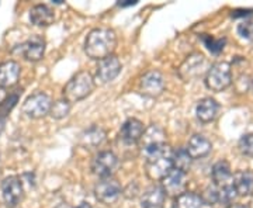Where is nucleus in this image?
Returning <instances> with one entry per match:
<instances>
[{
  "label": "nucleus",
  "instance_id": "6e6552de",
  "mask_svg": "<svg viewBox=\"0 0 253 208\" xmlns=\"http://www.w3.org/2000/svg\"><path fill=\"white\" fill-rule=\"evenodd\" d=\"M118 167V158L110 151H103L94 156L91 162V170L101 179L113 177Z\"/></svg>",
  "mask_w": 253,
  "mask_h": 208
},
{
  "label": "nucleus",
  "instance_id": "58836bf2",
  "mask_svg": "<svg viewBox=\"0 0 253 208\" xmlns=\"http://www.w3.org/2000/svg\"><path fill=\"white\" fill-rule=\"evenodd\" d=\"M58 208H65V207H58Z\"/></svg>",
  "mask_w": 253,
  "mask_h": 208
},
{
  "label": "nucleus",
  "instance_id": "473e14b6",
  "mask_svg": "<svg viewBox=\"0 0 253 208\" xmlns=\"http://www.w3.org/2000/svg\"><path fill=\"white\" fill-rule=\"evenodd\" d=\"M7 97V93H6V89H3L1 86H0V104L4 101V99Z\"/></svg>",
  "mask_w": 253,
  "mask_h": 208
},
{
  "label": "nucleus",
  "instance_id": "423d86ee",
  "mask_svg": "<svg viewBox=\"0 0 253 208\" xmlns=\"http://www.w3.org/2000/svg\"><path fill=\"white\" fill-rule=\"evenodd\" d=\"M1 196L4 204L10 208L17 207L24 197V187L17 176H9L1 181Z\"/></svg>",
  "mask_w": 253,
  "mask_h": 208
},
{
  "label": "nucleus",
  "instance_id": "9b49d317",
  "mask_svg": "<svg viewBox=\"0 0 253 208\" xmlns=\"http://www.w3.org/2000/svg\"><path fill=\"white\" fill-rule=\"evenodd\" d=\"M139 89L145 96H149V97L161 96L165 90V79H163L162 73L158 71L145 73L139 83Z\"/></svg>",
  "mask_w": 253,
  "mask_h": 208
},
{
  "label": "nucleus",
  "instance_id": "2f4dec72",
  "mask_svg": "<svg viewBox=\"0 0 253 208\" xmlns=\"http://www.w3.org/2000/svg\"><path fill=\"white\" fill-rule=\"evenodd\" d=\"M200 197L203 200L204 206H214V204H217V187H207Z\"/></svg>",
  "mask_w": 253,
  "mask_h": 208
},
{
  "label": "nucleus",
  "instance_id": "4468645a",
  "mask_svg": "<svg viewBox=\"0 0 253 208\" xmlns=\"http://www.w3.org/2000/svg\"><path fill=\"white\" fill-rule=\"evenodd\" d=\"M21 68L16 61H4L0 64V86L3 89L13 87L20 79Z\"/></svg>",
  "mask_w": 253,
  "mask_h": 208
},
{
  "label": "nucleus",
  "instance_id": "c9c22d12",
  "mask_svg": "<svg viewBox=\"0 0 253 208\" xmlns=\"http://www.w3.org/2000/svg\"><path fill=\"white\" fill-rule=\"evenodd\" d=\"M3 129H4V118L0 117V134L3 132Z\"/></svg>",
  "mask_w": 253,
  "mask_h": 208
},
{
  "label": "nucleus",
  "instance_id": "ddd939ff",
  "mask_svg": "<svg viewBox=\"0 0 253 208\" xmlns=\"http://www.w3.org/2000/svg\"><path fill=\"white\" fill-rule=\"evenodd\" d=\"M186 151H187V154L190 155L191 159H201V158H206L211 154L212 144L207 136L196 134L189 139Z\"/></svg>",
  "mask_w": 253,
  "mask_h": 208
},
{
  "label": "nucleus",
  "instance_id": "4be33fe9",
  "mask_svg": "<svg viewBox=\"0 0 253 208\" xmlns=\"http://www.w3.org/2000/svg\"><path fill=\"white\" fill-rule=\"evenodd\" d=\"M204 203L199 194L193 191H184L173 201V208H203Z\"/></svg>",
  "mask_w": 253,
  "mask_h": 208
},
{
  "label": "nucleus",
  "instance_id": "20e7f679",
  "mask_svg": "<svg viewBox=\"0 0 253 208\" xmlns=\"http://www.w3.org/2000/svg\"><path fill=\"white\" fill-rule=\"evenodd\" d=\"M206 86L211 91H222L232 84L231 65L228 62H217L207 71Z\"/></svg>",
  "mask_w": 253,
  "mask_h": 208
},
{
  "label": "nucleus",
  "instance_id": "f257e3e1",
  "mask_svg": "<svg viewBox=\"0 0 253 208\" xmlns=\"http://www.w3.org/2000/svg\"><path fill=\"white\" fill-rule=\"evenodd\" d=\"M117 48V36L110 28H94L86 37L84 52L96 61H101L114 54Z\"/></svg>",
  "mask_w": 253,
  "mask_h": 208
},
{
  "label": "nucleus",
  "instance_id": "c756f323",
  "mask_svg": "<svg viewBox=\"0 0 253 208\" xmlns=\"http://www.w3.org/2000/svg\"><path fill=\"white\" fill-rule=\"evenodd\" d=\"M238 148H239V152L244 155V156H253V132L249 134H245L241 136L239 142H238Z\"/></svg>",
  "mask_w": 253,
  "mask_h": 208
},
{
  "label": "nucleus",
  "instance_id": "e433bc0d",
  "mask_svg": "<svg viewBox=\"0 0 253 208\" xmlns=\"http://www.w3.org/2000/svg\"><path fill=\"white\" fill-rule=\"evenodd\" d=\"M226 208H249V207L242 206V204H232V206H229V207H226Z\"/></svg>",
  "mask_w": 253,
  "mask_h": 208
},
{
  "label": "nucleus",
  "instance_id": "a878e982",
  "mask_svg": "<svg viewBox=\"0 0 253 208\" xmlns=\"http://www.w3.org/2000/svg\"><path fill=\"white\" fill-rule=\"evenodd\" d=\"M238 197L235 189L232 184H225L217 189V204H224V206H232L234 200Z\"/></svg>",
  "mask_w": 253,
  "mask_h": 208
},
{
  "label": "nucleus",
  "instance_id": "f8f14e48",
  "mask_svg": "<svg viewBox=\"0 0 253 208\" xmlns=\"http://www.w3.org/2000/svg\"><path fill=\"white\" fill-rule=\"evenodd\" d=\"M18 51L27 61L38 62L40 59H42L44 52H45V41L44 38L38 36L31 37L24 44L18 46Z\"/></svg>",
  "mask_w": 253,
  "mask_h": 208
},
{
  "label": "nucleus",
  "instance_id": "39448f33",
  "mask_svg": "<svg viewBox=\"0 0 253 208\" xmlns=\"http://www.w3.org/2000/svg\"><path fill=\"white\" fill-rule=\"evenodd\" d=\"M51 97L44 91H37L28 96L23 103V113L30 118H42L49 114L51 110Z\"/></svg>",
  "mask_w": 253,
  "mask_h": 208
},
{
  "label": "nucleus",
  "instance_id": "b1692460",
  "mask_svg": "<svg viewBox=\"0 0 253 208\" xmlns=\"http://www.w3.org/2000/svg\"><path fill=\"white\" fill-rule=\"evenodd\" d=\"M106 138V132L100 127H91L87 131L83 132L82 135V142L84 146H97L100 145Z\"/></svg>",
  "mask_w": 253,
  "mask_h": 208
},
{
  "label": "nucleus",
  "instance_id": "f3484780",
  "mask_svg": "<svg viewBox=\"0 0 253 208\" xmlns=\"http://www.w3.org/2000/svg\"><path fill=\"white\" fill-rule=\"evenodd\" d=\"M232 187L236 194L245 197L253 193V172L252 170H238L232 176Z\"/></svg>",
  "mask_w": 253,
  "mask_h": 208
},
{
  "label": "nucleus",
  "instance_id": "412c9836",
  "mask_svg": "<svg viewBox=\"0 0 253 208\" xmlns=\"http://www.w3.org/2000/svg\"><path fill=\"white\" fill-rule=\"evenodd\" d=\"M211 177L214 184L221 187V186H225L228 180L232 177V172H231V166L226 161H219L214 166H212V170H211Z\"/></svg>",
  "mask_w": 253,
  "mask_h": 208
},
{
  "label": "nucleus",
  "instance_id": "393cba45",
  "mask_svg": "<svg viewBox=\"0 0 253 208\" xmlns=\"http://www.w3.org/2000/svg\"><path fill=\"white\" fill-rule=\"evenodd\" d=\"M204 62V58L203 55L194 54L189 56V59H186V62L180 66V75H183L184 72H187V75L184 76V79H190L193 75L199 72L200 65Z\"/></svg>",
  "mask_w": 253,
  "mask_h": 208
},
{
  "label": "nucleus",
  "instance_id": "5701e85b",
  "mask_svg": "<svg viewBox=\"0 0 253 208\" xmlns=\"http://www.w3.org/2000/svg\"><path fill=\"white\" fill-rule=\"evenodd\" d=\"M191 158L190 155L187 154L186 148H179L176 151H173L172 154V163H173V169L176 170H180V172L186 173L189 172L190 167H191Z\"/></svg>",
  "mask_w": 253,
  "mask_h": 208
},
{
  "label": "nucleus",
  "instance_id": "1a4fd4ad",
  "mask_svg": "<svg viewBox=\"0 0 253 208\" xmlns=\"http://www.w3.org/2000/svg\"><path fill=\"white\" fill-rule=\"evenodd\" d=\"M161 181H162L161 187L166 196H172L176 199L177 196H180L186 191V186H187L186 173L180 172V170L172 169Z\"/></svg>",
  "mask_w": 253,
  "mask_h": 208
},
{
  "label": "nucleus",
  "instance_id": "2eb2a0df",
  "mask_svg": "<svg viewBox=\"0 0 253 208\" xmlns=\"http://www.w3.org/2000/svg\"><path fill=\"white\" fill-rule=\"evenodd\" d=\"M145 127L144 124L136 120V118H129L123 124L121 131H120V136L126 144H136L139 142L141 136L144 134Z\"/></svg>",
  "mask_w": 253,
  "mask_h": 208
},
{
  "label": "nucleus",
  "instance_id": "bb28decb",
  "mask_svg": "<svg viewBox=\"0 0 253 208\" xmlns=\"http://www.w3.org/2000/svg\"><path fill=\"white\" fill-rule=\"evenodd\" d=\"M71 113V103L68 100L59 99L54 101L51 104V110H49V114L52 116V118L55 120H61V118H65L68 114Z\"/></svg>",
  "mask_w": 253,
  "mask_h": 208
},
{
  "label": "nucleus",
  "instance_id": "6ab92c4d",
  "mask_svg": "<svg viewBox=\"0 0 253 208\" xmlns=\"http://www.w3.org/2000/svg\"><path fill=\"white\" fill-rule=\"evenodd\" d=\"M55 14L46 4H37L30 10V21L37 27H48L54 23Z\"/></svg>",
  "mask_w": 253,
  "mask_h": 208
},
{
  "label": "nucleus",
  "instance_id": "dca6fc26",
  "mask_svg": "<svg viewBox=\"0 0 253 208\" xmlns=\"http://www.w3.org/2000/svg\"><path fill=\"white\" fill-rule=\"evenodd\" d=\"M139 142L142 145L144 151L155 148V146H159V145H165L166 144V132L162 127L152 124L151 127L145 129Z\"/></svg>",
  "mask_w": 253,
  "mask_h": 208
},
{
  "label": "nucleus",
  "instance_id": "72a5a7b5",
  "mask_svg": "<svg viewBox=\"0 0 253 208\" xmlns=\"http://www.w3.org/2000/svg\"><path fill=\"white\" fill-rule=\"evenodd\" d=\"M136 1H131V0H128L126 3H118V6H121V7H126V6H134Z\"/></svg>",
  "mask_w": 253,
  "mask_h": 208
},
{
  "label": "nucleus",
  "instance_id": "0eeeda50",
  "mask_svg": "<svg viewBox=\"0 0 253 208\" xmlns=\"http://www.w3.org/2000/svg\"><path fill=\"white\" fill-rule=\"evenodd\" d=\"M123 193L121 184L114 177H106L94 186V196L103 204H114Z\"/></svg>",
  "mask_w": 253,
  "mask_h": 208
},
{
  "label": "nucleus",
  "instance_id": "f03ea898",
  "mask_svg": "<svg viewBox=\"0 0 253 208\" xmlns=\"http://www.w3.org/2000/svg\"><path fill=\"white\" fill-rule=\"evenodd\" d=\"M173 151L168 144L159 145L151 149H146V163L145 170L146 176L151 180H162L163 177L173 169L172 163Z\"/></svg>",
  "mask_w": 253,
  "mask_h": 208
},
{
  "label": "nucleus",
  "instance_id": "aec40b11",
  "mask_svg": "<svg viewBox=\"0 0 253 208\" xmlns=\"http://www.w3.org/2000/svg\"><path fill=\"white\" fill-rule=\"evenodd\" d=\"M166 200V194L161 186H151L146 189L141 197V207L142 208H163Z\"/></svg>",
  "mask_w": 253,
  "mask_h": 208
},
{
  "label": "nucleus",
  "instance_id": "c85d7f7f",
  "mask_svg": "<svg viewBox=\"0 0 253 208\" xmlns=\"http://www.w3.org/2000/svg\"><path fill=\"white\" fill-rule=\"evenodd\" d=\"M236 31L241 38H244L246 41H253V18H246V20H242L238 27H236Z\"/></svg>",
  "mask_w": 253,
  "mask_h": 208
},
{
  "label": "nucleus",
  "instance_id": "7ed1b4c3",
  "mask_svg": "<svg viewBox=\"0 0 253 208\" xmlns=\"http://www.w3.org/2000/svg\"><path fill=\"white\" fill-rule=\"evenodd\" d=\"M94 90V79L90 72L82 71L76 73L71 81L63 87V99L68 100L71 104L86 99L91 91Z\"/></svg>",
  "mask_w": 253,
  "mask_h": 208
},
{
  "label": "nucleus",
  "instance_id": "cd10ccee",
  "mask_svg": "<svg viewBox=\"0 0 253 208\" xmlns=\"http://www.w3.org/2000/svg\"><path fill=\"white\" fill-rule=\"evenodd\" d=\"M201 40H203V42L206 44L207 49L211 54H219L225 46V40H221V38H214V37L204 34L201 37Z\"/></svg>",
  "mask_w": 253,
  "mask_h": 208
},
{
  "label": "nucleus",
  "instance_id": "a211bd4d",
  "mask_svg": "<svg viewBox=\"0 0 253 208\" xmlns=\"http://www.w3.org/2000/svg\"><path fill=\"white\" fill-rule=\"evenodd\" d=\"M219 111V104L217 100L206 97V99L200 100L196 106V116L201 123H211L214 121L218 116Z\"/></svg>",
  "mask_w": 253,
  "mask_h": 208
},
{
  "label": "nucleus",
  "instance_id": "9d476101",
  "mask_svg": "<svg viewBox=\"0 0 253 208\" xmlns=\"http://www.w3.org/2000/svg\"><path fill=\"white\" fill-rule=\"evenodd\" d=\"M121 62L116 55L107 56L104 59L99 61V65L96 68V78L100 83H109L113 82L121 72Z\"/></svg>",
  "mask_w": 253,
  "mask_h": 208
},
{
  "label": "nucleus",
  "instance_id": "f704fd0d",
  "mask_svg": "<svg viewBox=\"0 0 253 208\" xmlns=\"http://www.w3.org/2000/svg\"><path fill=\"white\" fill-rule=\"evenodd\" d=\"M76 208H91V204L86 203V201H82L81 204H79V206H78Z\"/></svg>",
  "mask_w": 253,
  "mask_h": 208
},
{
  "label": "nucleus",
  "instance_id": "4c0bfd02",
  "mask_svg": "<svg viewBox=\"0 0 253 208\" xmlns=\"http://www.w3.org/2000/svg\"><path fill=\"white\" fill-rule=\"evenodd\" d=\"M251 208H253V199H252V201H251Z\"/></svg>",
  "mask_w": 253,
  "mask_h": 208
},
{
  "label": "nucleus",
  "instance_id": "7c9ffc66",
  "mask_svg": "<svg viewBox=\"0 0 253 208\" xmlns=\"http://www.w3.org/2000/svg\"><path fill=\"white\" fill-rule=\"evenodd\" d=\"M20 94H21V93H11V94H9V96L4 99V101L0 104V117L4 118L11 110L16 107Z\"/></svg>",
  "mask_w": 253,
  "mask_h": 208
}]
</instances>
